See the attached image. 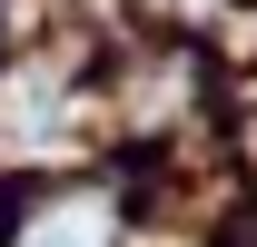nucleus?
Masks as SVG:
<instances>
[{"instance_id": "f257e3e1", "label": "nucleus", "mask_w": 257, "mask_h": 247, "mask_svg": "<svg viewBox=\"0 0 257 247\" xmlns=\"http://www.w3.org/2000/svg\"><path fill=\"white\" fill-rule=\"evenodd\" d=\"M30 247H109V208H89V198L79 208H50L30 227Z\"/></svg>"}]
</instances>
